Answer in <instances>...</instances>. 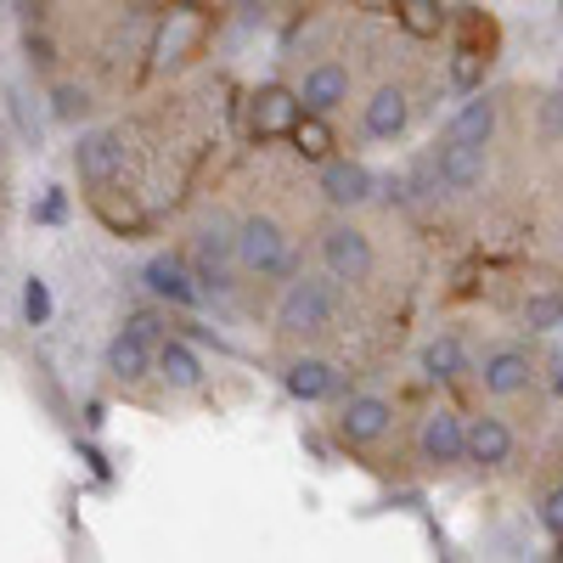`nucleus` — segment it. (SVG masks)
Masks as SVG:
<instances>
[{
    "label": "nucleus",
    "instance_id": "1",
    "mask_svg": "<svg viewBox=\"0 0 563 563\" xmlns=\"http://www.w3.org/2000/svg\"><path fill=\"white\" fill-rule=\"evenodd\" d=\"M238 265L260 282H288L294 276V243L271 214H243L238 220Z\"/></svg>",
    "mask_w": 563,
    "mask_h": 563
},
{
    "label": "nucleus",
    "instance_id": "2",
    "mask_svg": "<svg viewBox=\"0 0 563 563\" xmlns=\"http://www.w3.org/2000/svg\"><path fill=\"white\" fill-rule=\"evenodd\" d=\"M327 327H333V276H288V288L276 299V333L316 339Z\"/></svg>",
    "mask_w": 563,
    "mask_h": 563
},
{
    "label": "nucleus",
    "instance_id": "3",
    "mask_svg": "<svg viewBox=\"0 0 563 563\" xmlns=\"http://www.w3.org/2000/svg\"><path fill=\"white\" fill-rule=\"evenodd\" d=\"M192 271L203 282V294H231V271H243V265H238V225H231L225 214H209L198 225V238H192Z\"/></svg>",
    "mask_w": 563,
    "mask_h": 563
},
{
    "label": "nucleus",
    "instance_id": "4",
    "mask_svg": "<svg viewBox=\"0 0 563 563\" xmlns=\"http://www.w3.org/2000/svg\"><path fill=\"white\" fill-rule=\"evenodd\" d=\"M321 265H327V276H333V282H366L372 265H378V254H372V238H366L361 225L333 220V225L321 231Z\"/></svg>",
    "mask_w": 563,
    "mask_h": 563
},
{
    "label": "nucleus",
    "instance_id": "5",
    "mask_svg": "<svg viewBox=\"0 0 563 563\" xmlns=\"http://www.w3.org/2000/svg\"><path fill=\"white\" fill-rule=\"evenodd\" d=\"M316 192H321L327 209L350 214V209H361V203L378 198V175H372L361 158H327V164H321V180H316Z\"/></svg>",
    "mask_w": 563,
    "mask_h": 563
},
{
    "label": "nucleus",
    "instance_id": "6",
    "mask_svg": "<svg viewBox=\"0 0 563 563\" xmlns=\"http://www.w3.org/2000/svg\"><path fill=\"white\" fill-rule=\"evenodd\" d=\"M141 282H147V294L175 305V310H192L203 299V282L192 271V260L186 254H153L147 265H141Z\"/></svg>",
    "mask_w": 563,
    "mask_h": 563
},
{
    "label": "nucleus",
    "instance_id": "7",
    "mask_svg": "<svg viewBox=\"0 0 563 563\" xmlns=\"http://www.w3.org/2000/svg\"><path fill=\"white\" fill-rule=\"evenodd\" d=\"M417 456L429 462V467H456L467 462V417L462 411H429L422 417V429H417Z\"/></svg>",
    "mask_w": 563,
    "mask_h": 563
},
{
    "label": "nucleus",
    "instance_id": "8",
    "mask_svg": "<svg viewBox=\"0 0 563 563\" xmlns=\"http://www.w3.org/2000/svg\"><path fill=\"white\" fill-rule=\"evenodd\" d=\"M389 429H395V406L384 395H350L344 411H339V440L355 445V451L389 440Z\"/></svg>",
    "mask_w": 563,
    "mask_h": 563
},
{
    "label": "nucleus",
    "instance_id": "9",
    "mask_svg": "<svg viewBox=\"0 0 563 563\" xmlns=\"http://www.w3.org/2000/svg\"><path fill=\"white\" fill-rule=\"evenodd\" d=\"M74 169L85 186H113L119 169H124V141L113 130H85L74 141Z\"/></svg>",
    "mask_w": 563,
    "mask_h": 563
},
{
    "label": "nucleus",
    "instance_id": "10",
    "mask_svg": "<svg viewBox=\"0 0 563 563\" xmlns=\"http://www.w3.org/2000/svg\"><path fill=\"white\" fill-rule=\"evenodd\" d=\"M299 113H305V102H299V90H288V85H260L254 97H249V130L260 141L288 135L299 124Z\"/></svg>",
    "mask_w": 563,
    "mask_h": 563
},
{
    "label": "nucleus",
    "instance_id": "11",
    "mask_svg": "<svg viewBox=\"0 0 563 563\" xmlns=\"http://www.w3.org/2000/svg\"><path fill=\"white\" fill-rule=\"evenodd\" d=\"M530 350H519V344H501V350H490L485 355V366H479V384H485V395H496V400H512V395H525L530 389Z\"/></svg>",
    "mask_w": 563,
    "mask_h": 563
},
{
    "label": "nucleus",
    "instance_id": "12",
    "mask_svg": "<svg viewBox=\"0 0 563 563\" xmlns=\"http://www.w3.org/2000/svg\"><path fill=\"white\" fill-rule=\"evenodd\" d=\"M108 372H113L119 384H141V378H153V372H158V339L135 333V327L113 333V344H108Z\"/></svg>",
    "mask_w": 563,
    "mask_h": 563
},
{
    "label": "nucleus",
    "instance_id": "13",
    "mask_svg": "<svg viewBox=\"0 0 563 563\" xmlns=\"http://www.w3.org/2000/svg\"><path fill=\"white\" fill-rule=\"evenodd\" d=\"M299 102L310 108V113H327L333 119L344 102H350V68L344 63H316V68H305V79H299Z\"/></svg>",
    "mask_w": 563,
    "mask_h": 563
},
{
    "label": "nucleus",
    "instance_id": "14",
    "mask_svg": "<svg viewBox=\"0 0 563 563\" xmlns=\"http://www.w3.org/2000/svg\"><path fill=\"white\" fill-rule=\"evenodd\" d=\"M282 389H288L294 400H305V406L333 400V395H339V366L321 361V355H299V361L282 366Z\"/></svg>",
    "mask_w": 563,
    "mask_h": 563
},
{
    "label": "nucleus",
    "instance_id": "15",
    "mask_svg": "<svg viewBox=\"0 0 563 563\" xmlns=\"http://www.w3.org/2000/svg\"><path fill=\"white\" fill-rule=\"evenodd\" d=\"M434 169H440V186L445 192H474V186L485 180V147H474V141H440L434 153Z\"/></svg>",
    "mask_w": 563,
    "mask_h": 563
},
{
    "label": "nucleus",
    "instance_id": "16",
    "mask_svg": "<svg viewBox=\"0 0 563 563\" xmlns=\"http://www.w3.org/2000/svg\"><path fill=\"white\" fill-rule=\"evenodd\" d=\"M411 124V102H406V90L400 85H378L372 90V102L361 108V130L372 141H400Z\"/></svg>",
    "mask_w": 563,
    "mask_h": 563
},
{
    "label": "nucleus",
    "instance_id": "17",
    "mask_svg": "<svg viewBox=\"0 0 563 563\" xmlns=\"http://www.w3.org/2000/svg\"><path fill=\"white\" fill-rule=\"evenodd\" d=\"M467 462L474 467H507L512 462V429L501 417H474L467 422Z\"/></svg>",
    "mask_w": 563,
    "mask_h": 563
},
{
    "label": "nucleus",
    "instance_id": "18",
    "mask_svg": "<svg viewBox=\"0 0 563 563\" xmlns=\"http://www.w3.org/2000/svg\"><path fill=\"white\" fill-rule=\"evenodd\" d=\"M158 378L169 389H198L203 384V361L186 339H158Z\"/></svg>",
    "mask_w": 563,
    "mask_h": 563
},
{
    "label": "nucleus",
    "instance_id": "19",
    "mask_svg": "<svg viewBox=\"0 0 563 563\" xmlns=\"http://www.w3.org/2000/svg\"><path fill=\"white\" fill-rule=\"evenodd\" d=\"M490 135H496V102L490 97H467L451 124H445V141H474V147H490Z\"/></svg>",
    "mask_w": 563,
    "mask_h": 563
},
{
    "label": "nucleus",
    "instance_id": "20",
    "mask_svg": "<svg viewBox=\"0 0 563 563\" xmlns=\"http://www.w3.org/2000/svg\"><path fill=\"white\" fill-rule=\"evenodd\" d=\"M198 34H203V18H198L192 7H175L169 23H164V34H158V68L186 63V52L198 45Z\"/></svg>",
    "mask_w": 563,
    "mask_h": 563
},
{
    "label": "nucleus",
    "instance_id": "21",
    "mask_svg": "<svg viewBox=\"0 0 563 563\" xmlns=\"http://www.w3.org/2000/svg\"><path fill=\"white\" fill-rule=\"evenodd\" d=\"M462 372H467V350H462V339H456V333H440V339L422 344V378H434V384H456Z\"/></svg>",
    "mask_w": 563,
    "mask_h": 563
},
{
    "label": "nucleus",
    "instance_id": "22",
    "mask_svg": "<svg viewBox=\"0 0 563 563\" xmlns=\"http://www.w3.org/2000/svg\"><path fill=\"white\" fill-rule=\"evenodd\" d=\"M288 141H294V153L299 158H310V164H327L333 158V124H327V113H299V124L288 130Z\"/></svg>",
    "mask_w": 563,
    "mask_h": 563
},
{
    "label": "nucleus",
    "instance_id": "23",
    "mask_svg": "<svg viewBox=\"0 0 563 563\" xmlns=\"http://www.w3.org/2000/svg\"><path fill=\"white\" fill-rule=\"evenodd\" d=\"M525 327H530V333H552V327H563V282L536 288L525 299Z\"/></svg>",
    "mask_w": 563,
    "mask_h": 563
},
{
    "label": "nucleus",
    "instance_id": "24",
    "mask_svg": "<svg viewBox=\"0 0 563 563\" xmlns=\"http://www.w3.org/2000/svg\"><path fill=\"white\" fill-rule=\"evenodd\" d=\"M395 12H400V23L411 29V34H440V23H445V12H440V0H395Z\"/></svg>",
    "mask_w": 563,
    "mask_h": 563
},
{
    "label": "nucleus",
    "instance_id": "25",
    "mask_svg": "<svg viewBox=\"0 0 563 563\" xmlns=\"http://www.w3.org/2000/svg\"><path fill=\"white\" fill-rule=\"evenodd\" d=\"M85 113H90V90H85V85H57V90H52V119L79 124Z\"/></svg>",
    "mask_w": 563,
    "mask_h": 563
},
{
    "label": "nucleus",
    "instance_id": "26",
    "mask_svg": "<svg viewBox=\"0 0 563 563\" xmlns=\"http://www.w3.org/2000/svg\"><path fill=\"white\" fill-rule=\"evenodd\" d=\"M23 316H29L34 327H40V321H52V288H45L40 276L23 282Z\"/></svg>",
    "mask_w": 563,
    "mask_h": 563
},
{
    "label": "nucleus",
    "instance_id": "27",
    "mask_svg": "<svg viewBox=\"0 0 563 563\" xmlns=\"http://www.w3.org/2000/svg\"><path fill=\"white\" fill-rule=\"evenodd\" d=\"M541 530L547 536H563V485L541 496Z\"/></svg>",
    "mask_w": 563,
    "mask_h": 563
},
{
    "label": "nucleus",
    "instance_id": "28",
    "mask_svg": "<svg viewBox=\"0 0 563 563\" xmlns=\"http://www.w3.org/2000/svg\"><path fill=\"white\" fill-rule=\"evenodd\" d=\"M40 220H63V198H57V192H52V198L40 203Z\"/></svg>",
    "mask_w": 563,
    "mask_h": 563
},
{
    "label": "nucleus",
    "instance_id": "29",
    "mask_svg": "<svg viewBox=\"0 0 563 563\" xmlns=\"http://www.w3.org/2000/svg\"><path fill=\"white\" fill-rule=\"evenodd\" d=\"M552 395H563V355H558V372H552Z\"/></svg>",
    "mask_w": 563,
    "mask_h": 563
},
{
    "label": "nucleus",
    "instance_id": "30",
    "mask_svg": "<svg viewBox=\"0 0 563 563\" xmlns=\"http://www.w3.org/2000/svg\"><path fill=\"white\" fill-rule=\"evenodd\" d=\"M361 7H372V12H384V7H395V0H361Z\"/></svg>",
    "mask_w": 563,
    "mask_h": 563
},
{
    "label": "nucleus",
    "instance_id": "31",
    "mask_svg": "<svg viewBox=\"0 0 563 563\" xmlns=\"http://www.w3.org/2000/svg\"><path fill=\"white\" fill-rule=\"evenodd\" d=\"M552 558H563V536H558V552H552Z\"/></svg>",
    "mask_w": 563,
    "mask_h": 563
}]
</instances>
